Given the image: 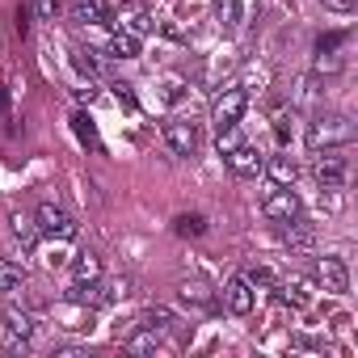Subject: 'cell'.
I'll return each mask as SVG.
<instances>
[{
  "mask_svg": "<svg viewBox=\"0 0 358 358\" xmlns=\"http://www.w3.org/2000/svg\"><path fill=\"white\" fill-rule=\"evenodd\" d=\"M354 139V122L345 118V114H316L312 122H308V148L312 152H320V148H345Z\"/></svg>",
  "mask_w": 358,
  "mask_h": 358,
  "instance_id": "6da1fadb",
  "label": "cell"
},
{
  "mask_svg": "<svg viewBox=\"0 0 358 358\" xmlns=\"http://www.w3.org/2000/svg\"><path fill=\"white\" fill-rule=\"evenodd\" d=\"M245 110H249V93H245V89H224V93L215 97V106H211V122H215V131L236 127V122L245 118Z\"/></svg>",
  "mask_w": 358,
  "mask_h": 358,
  "instance_id": "7a4b0ae2",
  "label": "cell"
},
{
  "mask_svg": "<svg viewBox=\"0 0 358 358\" xmlns=\"http://www.w3.org/2000/svg\"><path fill=\"white\" fill-rule=\"evenodd\" d=\"M34 224H38V236H59V241H72L80 228H76V220L64 211V207H55V203H43L38 211H34Z\"/></svg>",
  "mask_w": 358,
  "mask_h": 358,
  "instance_id": "3957f363",
  "label": "cell"
},
{
  "mask_svg": "<svg viewBox=\"0 0 358 358\" xmlns=\"http://www.w3.org/2000/svg\"><path fill=\"white\" fill-rule=\"evenodd\" d=\"M160 135H164V143H169L173 156H194V152H199V131H194V122H186V118H169V122L160 127Z\"/></svg>",
  "mask_w": 358,
  "mask_h": 358,
  "instance_id": "277c9868",
  "label": "cell"
},
{
  "mask_svg": "<svg viewBox=\"0 0 358 358\" xmlns=\"http://www.w3.org/2000/svg\"><path fill=\"white\" fill-rule=\"evenodd\" d=\"M316 182H320V190H341L345 186V156H337L333 148H320V156H316Z\"/></svg>",
  "mask_w": 358,
  "mask_h": 358,
  "instance_id": "5b68a950",
  "label": "cell"
},
{
  "mask_svg": "<svg viewBox=\"0 0 358 358\" xmlns=\"http://www.w3.org/2000/svg\"><path fill=\"white\" fill-rule=\"evenodd\" d=\"M262 211H266V220L287 224V220H295V215H299V194H295L291 186H278V190H270V194H266Z\"/></svg>",
  "mask_w": 358,
  "mask_h": 358,
  "instance_id": "8992f818",
  "label": "cell"
},
{
  "mask_svg": "<svg viewBox=\"0 0 358 358\" xmlns=\"http://www.w3.org/2000/svg\"><path fill=\"white\" fill-rule=\"evenodd\" d=\"M316 282L329 291V295H345L350 291V270L341 257H320L316 262Z\"/></svg>",
  "mask_w": 358,
  "mask_h": 358,
  "instance_id": "52a82bcc",
  "label": "cell"
},
{
  "mask_svg": "<svg viewBox=\"0 0 358 358\" xmlns=\"http://www.w3.org/2000/svg\"><path fill=\"white\" fill-rule=\"evenodd\" d=\"M224 160H228V169H232L236 177H257V173H262V164H266V156H262L257 148H249V143H236Z\"/></svg>",
  "mask_w": 358,
  "mask_h": 358,
  "instance_id": "ba28073f",
  "label": "cell"
},
{
  "mask_svg": "<svg viewBox=\"0 0 358 358\" xmlns=\"http://www.w3.org/2000/svg\"><path fill=\"white\" fill-rule=\"evenodd\" d=\"M253 282L245 278V274H236L228 287H224V303H228V312H236V316H249L253 312Z\"/></svg>",
  "mask_w": 358,
  "mask_h": 358,
  "instance_id": "9c48e42d",
  "label": "cell"
},
{
  "mask_svg": "<svg viewBox=\"0 0 358 358\" xmlns=\"http://www.w3.org/2000/svg\"><path fill=\"white\" fill-rule=\"evenodd\" d=\"M34 324H38V320H34V312H30V308H17V303H9V308H5V333H9V337L30 341V337H34Z\"/></svg>",
  "mask_w": 358,
  "mask_h": 358,
  "instance_id": "30bf717a",
  "label": "cell"
},
{
  "mask_svg": "<svg viewBox=\"0 0 358 358\" xmlns=\"http://www.w3.org/2000/svg\"><path fill=\"white\" fill-rule=\"evenodd\" d=\"M72 22L76 26H110V9H106V0H76L72 5Z\"/></svg>",
  "mask_w": 358,
  "mask_h": 358,
  "instance_id": "8fae6325",
  "label": "cell"
},
{
  "mask_svg": "<svg viewBox=\"0 0 358 358\" xmlns=\"http://www.w3.org/2000/svg\"><path fill=\"white\" fill-rule=\"evenodd\" d=\"M262 169L270 173V182H274V186H295V177H299V164H295V156H287V152L270 156Z\"/></svg>",
  "mask_w": 358,
  "mask_h": 358,
  "instance_id": "7c38bea8",
  "label": "cell"
},
{
  "mask_svg": "<svg viewBox=\"0 0 358 358\" xmlns=\"http://www.w3.org/2000/svg\"><path fill=\"white\" fill-rule=\"evenodd\" d=\"M118 26L127 30V34H135V38H143V34H152V17L139 9V5H127L122 13H118Z\"/></svg>",
  "mask_w": 358,
  "mask_h": 358,
  "instance_id": "4fadbf2b",
  "label": "cell"
},
{
  "mask_svg": "<svg viewBox=\"0 0 358 358\" xmlns=\"http://www.w3.org/2000/svg\"><path fill=\"white\" fill-rule=\"evenodd\" d=\"M72 274H76V282H80V287L101 282V257H97V253H80V257H76V266H72Z\"/></svg>",
  "mask_w": 358,
  "mask_h": 358,
  "instance_id": "5bb4252c",
  "label": "cell"
},
{
  "mask_svg": "<svg viewBox=\"0 0 358 358\" xmlns=\"http://www.w3.org/2000/svg\"><path fill=\"white\" fill-rule=\"evenodd\" d=\"M110 55L114 59H139V38L127 34V30H114L110 34Z\"/></svg>",
  "mask_w": 358,
  "mask_h": 358,
  "instance_id": "9a60e30c",
  "label": "cell"
},
{
  "mask_svg": "<svg viewBox=\"0 0 358 358\" xmlns=\"http://www.w3.org/2000/svg\"><path fill=\"white\" fill-rule=\"evenodd\" d=\"M182 299H186V303H194V308H203V312H211V308H215V295H211V287H207V282H182Z\"/></svg>",
  "mask_w": 358,
  "mask_h": 358,
  "instance_id": "2e32d148",
  "label": "cell"
},
{
  "mask_svg": "<svg viewBox=\"0 0 358 358\" xmlns=\"http://www.w3.org/2000/svg\"><path fill=\"white\" fill-rule=\"evenodd\" d=\"M122 345H127L131 354H152V350L160 345V333H156V329H143V324H139V333H131V337H127Z\"/></svg>",
  "mask_w": 358,
  "mask_h": 358,
  "instance_id": "e0dca14e",
  "label": "cell"
},
{
  "mask_svg": "<svg viewBox=\"0 0 358 358\" xmlns=\"http://www.w3.org/2000/svg\"><path fill=\"white\" fill-rule=\"evenodd\" d=\"M9 224H13V236H17L26 249H34V241H38V224H34L30 215H13Z\"/></svg>",
  "mask_w": 358,
  "mask_h": 358,
  "instance_id": "ac0fdd59",
  "label": "cell"
},
{
  "mask_svg": "<svg viewBox=\"0 0 358 358\" xmlns=\"http://www.w3.org/2000/svg\"><path fill=\"white\" fill-rule=\"evenodd\" d=\"M139 324H143V329H156V333H164V329L173 324V312H169L164 303H156V308H148V312L139 316Z\"/></svg>",
  "mask_w": 358,
  "mask_h": 358,
  "instance_id": "d6986e66",
  "label": "cell"
},
{
  "mask_svg": "<svg viewBox=\"0 0 358 358\" xmlns=\"http://www.w3.org/2000/svg\"><path fill=\"white\" fill-rule=\"evenodd\" d=\"M215 17L224 30H236L241 26V0H215Z\"/></svg>",
  "mask_w": 358,
  "mask_h": 358,
  "instance_id": "ffe728a7",
  "label": "cell"
},
{
  "mask_svg": "<svg viewBox=\"0 0 358 358\" xmlns=\"http://www.w3.org/2000/svg\"><path fill=\"white\" fill-rule=\"evenodd\" d=\"M26 282V270L22 266H13V262H5L0 257V291H17Z\"/></svg>",
  "mask_w": 358,
  "mask_h": 358,
  "instance_id": "44dd1931",
  "label": "cell"
},
{
  "mask_svg": "<svg viewBox=\"0 0 358 358\" xmlns=\"http://www.w3.org/2000/svg\"><path fill=\"white\" fill-rule=\"evenodd\" d=\"M312 72H316V76H337V72H341V55H337V51H316Z\"/></svg>",
  "mask_w": 358,
  "mask_h": 358,
  "instance_id": "7402d4cb",
  "label": "cell"
},
{
  "mask_svg": "<svg viewBox=\"0 0 358 358\" xmlns=\"http://www.w3.org/2000/svg\"><path fill=\"white\" fill-rule=\"evenodd\" d=\"M76 68H80L85 76H101V59H97V51H89V47H76Z\"/></svg>",
  "mask_w": 358,
  "mask_h": 358,
  "instance_id": "603a6c76",
  "label": "cell"
},
{
  "mask_svg": "<svg viewBox=\"0 0 358 358\" xmlns=\"http://www.w3.org/2000/svg\"><path fill=\"white\" fill-rule=\"evenodd\" d=\"M72 122H76V135H80V143H89V148H101V143H97V131H93V122H89V114H76Z\"/></svg>",
  "mask_w": 358,
  "mask_h": 358,
  "instance_id": "cb8c5ba5",
  "label": "cell"
},
{
  "mask_svg": "<svg viewBox=\"0 0 358 358\" xmlns=\"http://www.w3.org/2000/svg\"><path fill=\"white\" fill-rule=\"evenodd\" d=\"M236 143H241V122H236V127H224V131H220V139H215L220 156H228V152H232Z\"/></svg>",
  "mask_w": 358,
  "mask_h": 358,
  "instance_id": "d4e9b609",
  "label": "cell"
},
{
  "mask_svg": "<svg viewBox=\"0 0 358 358\" xmlns=\"http://www.w3.org/2000/svg\"><path fill=\"white\" fill-rule=\"evenodd\" d=\"M177 232H182V236H203L207 224H203V215H182V220H177Z\"/></svg>",
  "mask_w": 358,
  "mask_h": 358,
  "instance_id": "484cf974",
  "label": "cell"
},
{
  "mask_svg": "<svg viewBox=\"0 0 358 358\" xmlns=\"http://www.w3.org/2000/svg\"><path fill=\"white\" fill-rule=\"evenodd\" d=\"M291 118H295V110H278V114H274V135H278V143L291 139Z\"/></svg>",
  "mask_w": 358,
  "mask_h": 358,
  "instance_id": "4316f807",
  "label": "cell"
},
{
  "mask_svg": "<svg viewBox=\"0 0 358 358\" xmlns=\"http://www.w3.org/2000/svg\"><path fill=\"white\" fill-rule=\"evenodd\" d=\"M30 13H38L43 22H55V13H59V0H34V5H30Z\"/></svg>",
  "mask_w": 358,
  "mask_h": 358,
  "instance_id": "83f0119b",
  "label": "cell"
},
{
  "mask_svg": "<svg viewBox=\"0 0 358 358\" xmlns=\"http://www.w3.org/2000/svg\"><path fill=\"white\" fill-rule=\"evenodd\" d=\"M341 43H345V34H320L316 38V51H337Z\"/></svg>",
  "mask_w": 358,
  "mask_h": 358,
  "instance_id": "f1b7e54d",
  "label": "cell"
},
{
  "mask_svg": "<svg viewBox=\"0 0 358 358\" xmlns=\"http://www.w3.org/2000/svg\"><path fill=\"white\" fill-rule=\"evenodd\" d=\"M324 9H329V13H354L358 0H324Z\"/></svg>",
  "mask_w": 358,
  "mask_h": 358,
  "instance_id": "f546056e",
  "label": "cell"
},
{
  "mask_svg": "<svg viewBox=\"0 0 358 358\" xmlns=\"http://www.w3.org/2000/svg\"><path fill=\"white\" fill-rule=\"evenodd\" d=\"M245 278H249L253 287H270V282H274V274H270V270H249Z\"/></svg>",
  "mask_w": 358,
  "mask_h": 358,
  "instance_id": "4dcf8cb0",
  "label": "cell"
},
{
  "mask_svg": "<svg viewBox=\"0 0 358 358\" xmlns=\"http://www.w3.org/2000/svg\"><path fill=\"white\" fill-rule=\"evenodd\" d=\"M55 354H59V358H80L85 350H80V345H55Z\"/></svg>",
  "mask_w": 358,
  "mask_h": 358,
  "instance_id": "1f68e13d",
  "label": "cell"
},
{
  "mask_svg": "<svg viewBox=\"0 0 358 358\" xmlns=\"http://www.w3.org/2000/svg\"><path fill=\"white\" fill-rule=\"evenodd\" d=\"M164 97H169V101L182 97V80H164Z\"/></svg>",
  "mask_w": 358,
  "mask_h": 358,
  "instance_id": "d6a6232c",
  "label": "cell"
}]
</instances>
